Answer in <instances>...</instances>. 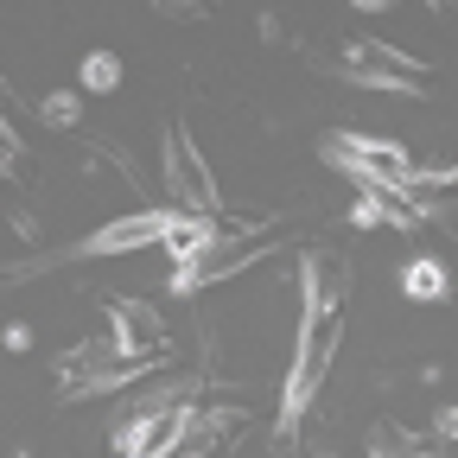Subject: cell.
<instances>
[{
  "label": "cell",
  "instance_id": "2e32d148",
  "mask_svg": "<svg viewBox=\"0 0 458 458\" xmlns=\"http://www.w3.org/2000/svg\"><path fill=\"white\" fill-rule=\"evenodd\" d=\"M7 102H13V89H7V77H0V122H7Z\"/></svg>",
  "mask_w": 458,
  "mask_h": 458
},
{
  "label": "cell",
  "instance_id": "6da1fadb",
  "mask_svg": "<svg viewBox=\"0 0 458 458\" xmlns=\"http://www.w3.org/2000/svg\"><path fill=\"white\" fill-rule=\"evenodd\" d=\"M344 300H351L344 255H331V249L300 255V344H293V369H286V388H280V439H293V427L306 420L312 394H318V382L337 357Z\"/></svg>",
  "mask_w": 458,
  "mask_h": 458
},
{
  "label": "cell",
  "instance_id": "7c38bea8",
  "mask_svg": "<svg viewBox=\"0 0 458 458\" xmlns=\"http://www.w3.org/2000/svg\"><path fill=\"white\" fill-rule=\"evenodd\" d=\"M83 89H89V96L122 89V57H114V51H89V57H83Z\"/></svg>",
  "mask_w": 458,
  "mask_h": 458
},
{
  "label": "cell",
  "instance_id": "7a4b0ae2",
  "mask_svg": "<svg viewBox=\"0 0 458 458\" xmlns=\"http://www.w3.org/2000/svg\"><path fill=\"white\" fill-rule=\"evenodd\" d=\"M325 159L337 172H351L357 191H394V198H414V179L420 165L408 147L394 140H376V134H325Z\"/></svg>",
  "mask_w": 458,
  "mask_h": 458
},
{
  "label": "cell",
  "instance_id": "4fadbf2b",
  "mask_svg": "<svg viewBox=\"0 0 458 458\" xmlns=\"http://www.w3.org/2000/svg\"><path fill=\"white\" fill-rule=\"evenodd\" d=\"M38 114H45V128H77V122H83V96H77V89H51V96L38 102Z\"/></svg>",
  "mask_w": 458,
  "mask_h": 458
},
{
  "label": "cell",
  "instance_id": "8992f818",
  "mask_svg": "<svg viewBox=\"0 0 458 458\" xmlns=\"http://www.w3.org/2000/svg\"><path fill=\"white\" fill-rule=\"evenodd\" d=\"M108 344H114V357H128L140 369H159V357H165V318L147 300L122 293L108 306Z\"/></svg>",
  "mask_w": 458,
  "mask_h": 458
},
{
  "label": "cell",
  "instance_id": "52a82bcc",
  "mask_svg": "<svg viewBox=\"0 0 458 458\" xmlns=\"http://www.w3.org/2000/svg\"><path fill=\"white\" fill-rule=\"evenodd\" d=\"M344 71H351L357 83H369V89H408V83L427 77L420 57L394 51V45H382V38H351V45H344Z\"/></svg>",
  "mask_w": 458,
  "mask_h": 458
},
{
  "label": "cell",
  "instance_id": "30bf717a",
  "mask_svg": "<svg viewBox=\"0 0 458 458\" xmlns=\"http://www.w3.org/2000/svg\"><path fill=\"white\" fill-rule=\"evenodd\" d=\"M216 242V229H210V216H179V210H165V229H159V249L172 255V261H198L204 249Z\"/></svg>",
  "mask_w": 458,
  "mask_h": 458
},
{
  "label": "cell",
  "instance_id": "5bb4252c",
  "mask_svg": "<svg viewBox=\"0 0 458 458\" xmlns=\"http://www.w3.org/2000/svg\"><path fill=\"white\" fill-rule=\"evenodd\" d=\"M376 458H420V445L414 439H401L394 427H376V445H369Z\"/></svg>",
  "mask_w": 458,
  "mask_h": 458
},
{
  "label": "cell",
  "instance_id": "277c9868",
  "mask_svg": "<svg viewBox=\"0 0 458 458\" xmlns=\"http://www.w3.org/2000/svg\"><path fill=\"white\" fill-rule=\"evenodd\" d=\"M191 433V401L172 394V401H153V408L128 414L114 427V458H172Z\"/></svg>",
  "mask_w": 458,
  "mask_h": 458
},
{
  "label": "cell",
  "instance_id": "5b68a950",
  "mask_svg": "<svg viewBox=\"0 0 458 458\" xmlns=\"http://www.w3.org/2000/svg\"><path fill=\"white\" fill-rule=\"evenodd\" d=\"M134 376H147V369L128 363V357H114L108 337H89V344H77V351L57 357V388H64V401H89V394H108V388H128Z\"/></svg>",
  "mask_w": 458,
  "mask_h": 458
},
{
  "label": "cell",
  "instance_id": "9c48e42d",
  "mask_svg": "<svg viewBox=\"0 0 458 458\" xmlns=\"http://www.w3.org/2000/svg\"><path fill=\"white\" fill-rule=\"evenodd\" d=\"M249 261H261L249 242H210L198 261L172 267V293H198V286H210V280H223V274H236V267H249Z\"/></svg>",
  "mask_w": 458,
  "mask_h": 458
},
{
  "label": "cell",
  "instance_id": "8fae6325",
  "mask_svg": "<svg viewBox=\"0 0 458 458\" xmlns=\"http://www.w3.org/2000/svg\"><path fill=\"white\" fill-rule=\"evenodd\" d=\"M401 293H408V300H420V306H439V300L452 293V274H445V261H439V255H414L408 267H401Z\"/></svg>",
  "mask_w": 458,
  "mask_h": 458
},
{
  "label": "cell",
  "instance_id": "9a60e30c",
  "mask_svg": "<svg viewBox=\"0 0 458 458\" xmlns=\"http://www.w3.org/2000/svg\"><path fill=\"white\" fill-rule=\"evenodd\" d=\"M13 165H20V134L0 122V172H13Z\"/></svg>",
  "mask_w": 458,
  "mask_h": 458
},
{
  "label": "cell",
  "instance_id": "3957f363",
  "mask_svg": "<svg viewBox=\"0 0 458 458\" xmlns=\"http://www.w3.org/2000/svg\"><path fill=\"white\" fill-rule=\"evenodd\" d=\"M159 172H165V198L179 216H210L216 210V179H210V159L198 153L191 128L172 122L165 128V153H159Z\"/></svg>",
  "mask_w": 458,
  "mask_h": 458
},
{
  "label": "cell",
  "instance_id": "ba28073f",
  "mask_svg": "<svg viewBox=\"0 0 458 458\" xmlns=\"http://www.w3.org/2000/svg\"><path fill=\"white\" fill-rule=\"evenodd\" d=\"M159 229H165V210H128V216L102 223L96 236H83L71 255H77V261H96V255H134V249H153V242H159Z\"/></svg>",
  "mask_w": 458,
  "mask_h": 458
}]
</instances>
